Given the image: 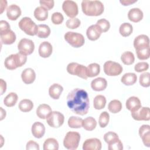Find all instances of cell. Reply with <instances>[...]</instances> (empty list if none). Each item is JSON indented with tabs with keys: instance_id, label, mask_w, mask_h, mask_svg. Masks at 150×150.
Instances as JSON below:
<instances>
[{
	"instance_id": "43",
	"label": "cell",
	"mask_w": 150,
	"mask_h": 150,
	"mask_svg": "<svg viewBox=\"0 0 150 150\" xmlns=\"http://www.w3.org/2000/svg\"><path fill=\"white\" fill-rule=\"evenodd\" d=\"M108 149L109 150H122L123 149V144L118 138L110 143L108 144Z\"/></svg>"
},
{
	"instance_id": "28",
	"label": "cell",
	"mask_w": 150,
	"mask_h": 150,
	"mask_svg": "<svg viewBox=\"0 0 150 150\" xmlns=\"http://www.w3.org/2000/svg\"><path fill=\"white\" fill-rule=\"evenodd\" d=\"M137 76L134 73H127L124 74L121 79V81L126 86H131L136 83Z\"/></svg>"
},
{
	"instance_id": "31",
	"label": "cell",
	"mask_w": 150,
	"mask_h": 150,
	"mask_svg": "<svg viewBox=\"0 0 150 150\" xmlns=\"http://www.w3.org/2000/svg\"><path fill=\"white\" fill-rule=\"evenodd\" d=\"M43 148L44 150H58L59 143L56 139L49 138L44 142Z\"/></svg>"
},
{
	"instance_id": "36",
	"label": "cell",
	"mask_w": 150,
	"mask_h": 150,
	"mask_svg": "<svg viewBox=\"0 0 150 150\" xmlns=\"http://www.w3.org/2000/svg\"><path fill=\"white\" fill-rule=\"evenodd\" d=\"M18 107L22 112H29L32 110L33 104V102L29 99H23L19 102Z\"/></svg>"
},
{
	"instance_id": "21",
	"label": "cell",
	"mask_w": 150,
	"mask_h": 150,
	"mask_svg": "<svg viewBox=\"0 0 150 150\" xmlns=\"http://www.w3.org/2000/svg\"><path fill=\"white\" fill-rule=\"evenodd\" d=\"M141 107L140 100L135 96L128 98L126 101V107L131 112H134L138 110Z\"/></svg>"
},
{
	"instance_id": "33",
	"label": "cell",
	"mask_w": 150,
	"mask_h": 150,
	"mask_svg": "<svg viewBox=\"0 0 150 150\" xmlns=\"http://www.w3.org/2000/svg\"><path fill=\"white\" fill-rule=\"evenodd\" d=\"M18 95L13 92L9 93L4 99V104L8 107H13L15 105L18 101Z\"/></svg>"
},
{
	"instance_id": "26",
	"label": "cell",
	"mask_w": 150,
	"mask_h": 150,
	"mask_svg": "<svg viewBox=\"0 0 150 150\" xmlns=\"http://www.w3.org/2000/svg\"><path fill=\"white\" fill-rule=\"evenodd\" d=\"M33 14L35 18L40 21H45L48 18L47 9L42 6L36 8L34 11Z\"/></svg>"
},
{
	"instance_id": "18",
	"label": "cell",
	"mask_w": 150,
	"mask_h": 150,
	"mask_svg": "<svg viewBox=\"0 0 150 150\" xmlns=\"http://www.w3.org/2000/svg\"><path fill=\"white\" fill-rule=\"evenodd\" d=\"M53 47L52 45L47 41L43 42L39 47V54L42 57L46 58L49 57L52 53Z\"/></svg>"
},
{
	"instance_id": "20",
	"label": "cell",
	"mask_w": 150,
	"mask_h": 150,
	"mask_svg": "<svg viewBox=\"0 0 150 150\" xmlns=\"http://www.w3.org/2000/svg\"><path fill=\"white\" fill-rule=\"evenodd\" d=\"M107 86V81L105 79L97 77L93 80L91 82V87L96 91H100L105 90Z\"/></svg>"
},
{
	"instance_id": "9",
	"label": "cell",
	"mask_w": 150,
	"mask_h": 150,
	"mask_svg": "<svg viewBox=\"0 0 150 150\" xmlns=\"http://www.w3.org/2000/svg\"><path fill=\"white\" fill-rule=\"evenodd\" d=\"M64 120L63 114L59 111H52L46 118V122L49 126L53 128H59L61 127Z\"/></svg>"
},
{
	"instance_id": "52",
	"label": "cell",
	"mask_w": 150,
	"mask_h": 150,
	"mask_svg": "<svg viewBox=\"0 0 150 150\" xmlns=\"http://www.w3.org/2000/svg\"><path fill=\"white\" fill-rule=\"evenodd\" d=\"M6 90V82L3 80L1 79V94L2 95Z\"/></svg>"
},
{
	"instance_id": "24",
	"label": "cell",
	"mask_w": 150,
	"mask_h": 150,
	"mask_svg": "<svg viewBox=\"0 0 150 150\" xmlns=\"http://www.w3.org/2000/svg\"><path fill=\"white\" fill-rule=\"evenodd\" d=\"M52 112V108L46 104H40L36 109V115L41 119H46Z\"/></svg>"
},
{
	"instance_id": "27",
	"label": "cell",
	"mask_w": 150,
	"mask_h": 150,
	"mask_svg": "<svg viewBox=\"0 0 150 150\" xmlns=\"http://www.w3.org/2000/svg\"><path fill=\"white\" fill-rule=\"evenodd\" d=\"M1 41L5 45H11L16 40V35L12 30H9L8 32L0 35Z\"/></svg>"
},
{
	"instance_id": "55",
	"label": "cell",
	"mask_w": 150,
	"mask_h": 150,
	"mask_svg": "<svg viewBox=\"0 0 150 150\" xmlns=\"http://www.w3.org/2000/svg\"><path fill=\"white\" fill-rule=\"evenodd\" d=\"M1 120H2L6 116V111L5 110H4L2 107H1Z\"/></svg>"
},
{
	"instance_id": "29",
	"label": "cell",
	"mask_w": 150,
	"mask_h": 150,
	"mask_svg": "<svg viewBox=\"0 0 150 150\" xmlns=\"http://www.w3.org/2000/svg\"><path fill=\"white\" fill-rule=\"evenodd\" d=\"M100 72V66L96 63L90 64L87 67V75L88 77H93L98 75Z\"/></svg>"
},
{
	"instance_id": "46",
	"label": "cell",
	"mask_w": 150,
	"mask_h": 150,
	"mask_svg": "<svg viewBox=\"0 0 150 150\" xmlns=\"http://www.w3.org/2000/svg\"><path fill=\"white\" fill-rule=\"evenodd\" d=\"M51 20L53 23L55 25H60L63 22L64 17L63 15L60 12H54L52 15Z\"/></svg>"
},
{
	"instance_id": "10",
	"label": "cell",
	"mask_w": 150,
	"mask_h": 150,
	"mask_svg": "<svg viewBox=\"0 0 150 150\" xmlns=\"http://www.w3.org/2000/svg\"><path fill=\"white\" fill-rule=\"evenodd\" d=\"M18 49L21 54L26 56L29 55L34 51L35 44L32 40L23 38L18 43Z\"/></svg>"
},
{
	"instance_id": "13",
	"label": "cell",
	"mask_w": 150,
	"mask_h": 150,
	"mask_svg": "<svg viewBox=\"0 0 150 150\" xmlns=\"http://www.w3.org/2000/svg\"><path fill=\"white\" fill-rule=\"evenodd\" d=\"M101 149V142L100 139L93 138L86 139L83 144V150H100Z\"/></svg>"
},
{
	"instance_id": "6",
	"label": "cell",
	"mask_w": 150,
	"mask_h": 150,
	"mask_svg": "<svg viewBox=\"0 0 150 150\" xmlns=\"http://www.w3.org/2000/svg\"><path fill=\"white\" fill-rule=\"evenodd\" d=\"M65 40L74 47H80L84 44V38L82 34L74 32H67L64 34Z\"/></svg>"
},
{
	"instance_id": "22",
	"label": "cell",
	"mask_w": 150,
	"mask_h": 150,
	"mask_svg": "<svg viewBox=\"0 0 150 150\" xmlns=\"http://www.w3.org/2000/svg\"><path fill=\"white\" fill-rule=\"evenodd\" d=\"M31 131L35 138H40L45 133V125L40 122H35L32 126Z\"/></svg>"
},
{
	"instance_id": "16",
	"label": "cell",
	"mask_w": 150,
	"mask_h": 150,
	"mask_svg": "<svg viewBox=\"0 0 150 150\" xmlns=\"http://www.w3.org/2000/svg\"><path fill=\"white\" fill-rule=\"evenodd\" d=\"M139 135L145 146H150V127L149 125H142L139 129Z\"/></svg>"
},
{
	"instance_id": "49",
	"label": "cell",
	"mask_w": 150,
	"mask_h": 150,
	"mask_svg": "<svg viewBox=\"0 0 150 150\" xmlns=\"http://www.w3.org/2000/svg\"><path fill=\"white\" fill-rule=\"evenodd\" d=\"M11 30L10 25L6 21L1 20L0 21V35L6 33Z\"/></svg>"
},
{
	"instance_id": "45",
	"label": "cell",
	"mask_w": 150,
	"mask_h": 150,
	"mask_svg": "<svg viewBox=\"0 0 150 150\" xmlns=\"http://www.w3.org/2000/svg\"><path fill=\"white\" fill-rule=\"evenodd\" d=\"M96 25L101 28L103 32H107L110 28V23L109 21L105 19H100L98 20Z\"/></svg>"
},
{
	"instance_id": "23",
	"label": "cell",
	"mask_w": 150,
	"mask_h": 150,
	"mask_svg": "<svg viewBox=\"0 0 150 150\" xmlns=\"http://www.w3.org/2000/svg\"><path fill=\"white\" fill-rule=\"evenodd\" d=\"M142 11L138 8L131 9L128 12V18L129 21L133 22H138L143 18Z\"/></svg>"
},
{
	"instance_id": "17",
	"label": "cell",
	"mask_w": 150,
	"mask_h": 150,
	"mask_svg": "<svg viewBox=\"0 0 150 150\" xmlns=\"http://www.w3.org/2000/svg\"><path fill=\"white\" fill-rule=\"evenodd\" d=\"M21 15L20 7L15 4L9 5L6 9V15L9 19L11 21L16 20Z\"/></svg>"
},
{
	"instance_id": "40",
	"label": "cell",
	"mask_w": 150,
	"mask_h": 150,
	"mask_svg": "<svg viewBox=\"0 0 150 150\" xmlns=\"http://www.w3.org/2000/svg\"><path fill=\"white\" fill-rule=\"evenodd\" d=\"M110 120V115L107 111H103L102 112L99 117L98 120V123L99 125L101 128L105 127L109 122Z\"/></svg>"
},
{
	"instance_id": "3",
	"label": "cell",
	"mask_w": 150,
	"mask_h": 150,
	"mask_svg": "<svg viewBox=\"0 0 150 150\" xmlns=\"http://www.w3.org/2000/svg\"><path fill=\"white\" fill-rule=\"evenodd\" d=\"M27 56L19 52L8 56L5 60L4 65L8 70H14L25 64Z\"/></svg>"
},
{
	"instance_id": "2",
	"label": "cell",
	"mask_w": 150,
	"mask_h": 150,
	"mask_svg": "<svg viewBox=\"0 0 150 150\" xmlns=\"http://www.w3.org/2000/svg\"><path fill=\"white\" fill-rule=\"evenodd\" d=\"M83 12L87 16H99L104 12V5L100 1L83 0L81 2Z\"/></svg>"
},
{
	"instance_id": "34",
	"label": "cell",
	"mask_w": 150,
	"mask_h": 150,
	"mask_svg": "<svg viewBox=\"0 0 150 150\" xmlns=\"http://www.w3.org/2000/svg\"><path fill=\"white\" fill-rule=\"evenodd\" d=\"M106 104V98L103 95L96 96L93 100L94 108L96 110H101L104 108Z\"/></svg>"
},
{
	"instance_id": "19",
	"label": "cell",
	"mask_w": 150,
	"mask_h": 150,
	"mask_svg": "<svg viewBox=\"0 0 150 150\" xmlns=\"http://www.w3.org/2000/svg\"><path fill=\"white\" fill-rule=\"evenodd\" d=\"M21 78L23 83L29 84L35 81L36 79V73L32 69L26 68L22 72Z\"/></svg>"
},
{
	"instance_id": "41",
	"label": "cell",
	"mask_w": 150,
	"mask_h": 150,
	"mask_svg": "<svg viewBox=\"0 0 150 150\" xmlns=\"http://www.w3.org/2000/svg\"><path fill=\"white\" fill-rule=\"evenodd\" d=\"M137 57L139 60H146L149 57L150 51L149 47L136 50Z\"/></svg>"
},
{
	"instance_id": "30",
	"label": "cell",
	"mask_w": 150,
	"mask_h": 150,
	"mask_svg": "<svg viewBox=\"0 0 150 150\" xmlns=\"http://www.w3.org/2000/svg\"><path fill=\"white\" fill-rule=\"evenodd\" d=\"M97 125L96 120L92 117H88L83 120L82 127L87 131H93Z\"/></svg>"
},
{
	"instance_id": "8",
	"label": "cell",
	"mask_w": 150,
	"mask_h": 150,
	"mask_svg": "<svg viewBox=\"0 0 150 150\" xmlns=\"http://www.w3.org/2000/svg\"><path fill=\"white\" fill-rule=\"evenodd\" d=\"M103 67L104 73L110 76H118L122 71V67L120 63L111 60L105 62Z\"/></svg>"
},
{
	"instance_id": "54",
	"label": "cell",
	"mask_w": 150,
	"mask_h": 150,
	"mask_svg": "<svg viewBox=\"0 0 150 150\" xmlns=\"http://www.w3.org/2000/svg\"><path fill=\"white\" fill-rule=\"evenodd\" d=\"M4 1L2 0L1 1V13H2L3 12V11H4V9L6 8V7L7 6V2L6 1H5V2L4 4Z\"/></svg>"
},
{
	"instance_id": "32",
	"label": "cell",
	"mask_w": 150,
	"mask_h": 150,
	"mask_svg": "<svg viewBox=\"0 0 150 150\" xmlns=\"http://www.w3.org/2000/svg\"><path fill=\"white\" fill-rule=\"evenodd\" d=\"M50 34V29L49 26L45 24L38 25L37 36L40 38H46Z\"/></svg>"
},
{
	"instance_id": "53",
	"label": "cell",
	"mask_w": 150,
	"mask_h": 150,
	"mask_svg": "<svg viewBox=\"0 0 150 150\" xmlns=\"http://www.w3.org/2000/svg\"><path fill=\"white\" fill-rule=\"evenodd\" d=\"M120 3L122 4L123 5L126 6V5H129L132 4H134L137 2V0H121Z\"/></svg>"
},
{
	"instance_id": "14",
	"label": "cell",
	"mask_w": 150,
	"mask_h": 150,
	"mask_svg": "<svg viewBox=\"0 0 150 150\" xmlns=\"http://www.w3.org/2000/svg\"><path fill=\"white\" fill-rule=\"evenodd\" d=\"M134 46L136 50L149 47V39L145 35H139L137 36L134 40Z\"/></svg>"
},
{
	"instance_id": "4",
	"label": "cell",
	"mask_w": 150,
	"mask_h": 150,
	"mask_svg": "<svg viewBox=\"0 0 150 150\" xmlns=\"http://www.w3.org/2000/svg\"><path fill=\"white\" fill-rule=\"evenodd\" d=\"M19 28L26 34L30 36L37 35L38 26L29 17H24L18 23Z\"/></svg>"
},
{
	"instance_id": "11",
	"label": "cell",
	"mask_w": 150,
	"mask_h": 150,
	"mask_svg": "<svg viewBox=\"0 0 150 150\" xmlns=\"http://www.w3.org/2000/svg\"><path fill=\"white\" fill-rule=\"evenodd\" d=\"M62 9L66 15L71 18L77 16L79 12L76 2L71 0L64 1L62 4Z\"/></svg>"
},
{
	"instance_id": "42",
	"label": "cell",
	"mask_w": 150,
	"mask_h": 150,
	"mask_svg": "<svg viewBox=\"0 0 150 150\" xmlns=\"http://www.w3.org/2000/svg\"><path fill=\"white\" fill-rule=\"evenodd\" d=\"M150 73L149 72H145L142 73L139 76V84L144 87H148L150 86L149 80Z\"/></svg>"
},
{
	"instance_id": "35",
	"label": "cell",
	"mask_w": 150,
	"mask_h": 150,
	"mask_svg": "<svg viewBox=\"0 0 150 150\" xmlns=\"http://www.w3.org/2000/svg\"><path fill=\"white\" fill-rule=\"evenodd\" d=\"M133 31V28L131 24L128 22H125L122 23L119 28V32L121 35L124 37H127L129 36Z\"/></svg>"
},
{
	"instance_id": "51",
	"label": "cell",
	"mask_w": 150,
	"mask_h": 150,
	"mask_svg": "<svg viewBox=\"0 0 150 150\" xmlns=\"http://www.w3.org/2000/svg\"><path fill=\"white\" fill-rule=\"evenodd\" d=\"M27 150H30V149H35V150H39V144L32 141V140H30L29 141H28L26 144V147Z\"/></svg>"
},
{
	"instance_id": "50",
	"label": "cell",
	"mask_w": 150,
	"mask_h": 150,
	"mask_svg": "<svg viewBox=\"0 0 150 150\" xmlns=\"http://www.w3.org/2000/svg\"><path fill=\"white\" fill-rule=\"evenodd\" d=\"M39 3L42 6L45 7L47 10H50L54 6V1L53 0H40Z\"/></svg>"
},
{
	"instance_id": "48",
	"label": "cell",
	"mask_w": 150,
	"mask_h": 150,
	"mask_svg": "<svg viewBox=\"0 0 150 150\" xmlns=\"http://www.w3.org/2000/svg\"><path fill=\"white\" fill-rule=\"evenodd\" d=\"M149 68V64L147 62H141L137 63L134 66V70L137 72L140 73L146 71Z\"/></svg>"
},
{
	"instance_id": "7",
	"label": "cell",
	"mask_w": 150,
	"mask_h": 150,
	"mask_svg": "<svg viewBox=\"0 0 150 150\" xmlns=\"http://www.w3.org/2000/svg\"><path fill=\"white\" fill-rule=\"evenodd\" d=\"M67 72L72 75L77 76L83 79H87V67L77 63L72 62L69 63L67 66Z\"/></svg>"
},
{
	"instance_id": "1",
	"label": "cell",
	"mask_w": 150,
	"mask_h": 150,
	"mask_svg": "<svg viewBox=\"0 0 150 150\" xmlns=\"http://www.w3.org/2000/svg\"><path fill=\"white\" fill-rule=\"evenodd\" d=\"M89 104L88 94L83 89L74 88L67 95V106L76 114L80 115L87 114L89 109Z\"/></svg>"
},
{
	"instance_id": "5",
	"label": "cell",
	"mask_w": 150,
	"mask_h": 150,
	"mask_svg": "<svg viewBox=\"0 0 150 150\" xmlns=\"http://www.w3.org/2000/svg\"><path fill=\"white\" fill-rule=\"evenodd\" d=\"M80 140V135L79 132L70 131L66 134L63 139V145L67 149H76L78 148Z\"/></svg>"
},
{
	"instance_id": "12",
	"label": "cell",
	"mask_w": 150,
	"mask_h": 150,
	"mask_svg": "<svg viewBox=\"0 0 150 150\" xmlns=\"http://www.w3.org/2000/svg\"><path fill=\"white\" fill-rule=\"evenodd\" d=\"M131 115L136 121H149L150 120L149 108L141 107L137 111L131 112Z\"/></svg>"
},
{
	"instance_id": "44",
	"label": "cell",
	"mask_w": 150,
	"mask_h": 150,
	"mask_svg": "<svg viewBox=\"0 0 150 150\" xmlns=\"http://www.w3.org/2000/svg\"><path fill=\"white\" fill-rule=\"evenodd\" d=\"M80 23H81V22L78 18H73L69 19L66 22V25L69 29H74L79 27L80 25Z\"/></svg>"
},
{
	"instance_id": "25",
	"label": "cell",
	"mask_w": 150,
	"mask_h": 150,
	"mask_svg": "<svg viewBox=\"0 0 150 150\" xmlns=\"http://www.w3.org/2000/svg\"><path fill=\"white\" fill-rule=\"evenodd\" d=\"M63 90V87L57 83L52 84L49 88V94L51 98L54 100H57L60 97Z\"/></svg>"
},
{
	"instance_id": "47",
	"label": "cell",
	"mask_w": 150,
	"mask_h": 150,
	"mask_svg": "<svg viewBox=\"0 0 150 150\" xmlns=\"http://www.w3.org/2000/svg\"><path fill=\"white\" fill-rule=\"evenodd\" d=\"M118 138H119L118 135L115 132H114L112 131L108 132L105 133L104 135V139L105 142L107 144H109L111 142H112L117 139H118Z\"/></svg>"
},
{
	"instance_id": "38",
	"label": "cell",
	"mask_w": 150,
	"mask_h": 150,
	"mask_svg": "<svg viewBox=\"0 0 150 150\" xmlns=\"http://www.w3.org/2000/svg\"><path fill=\"white\" fill-rule=\"evenodd\" d=\"M108 109L111 112L114 114L119 112L122 109V104L118 100H113L109 103Z\"/></svg>"
},
{
	"instance_id": "15",
	"label": "cell",
	"mask_w": 150,
	"mask_h": 150,
	"mask_svg": "<svg viewBox=\"0 0 150 150\" xmlns=\"http://www.w3.org/2000/svg\"><path fill=\"white\" fill-rule=\"evenodd\" d=\"M101 28L97 25H92L89 26L86 30V35L88 39L94 41L97 40L102 33Z\"/></svg>"
},
{
	"instance_id": "37",
	"label": "cell",
	"mask_w": 150,
	"mask_h": 150,
	"mask_svg": "<svg viewBox=\"0 0 150 150\" xmlns=\"http://www.w3.org/2000/svg\"><path fill=\"white\" fill-rule=\"evenodd\" d=\"M121 60L124 64L130 65L134 63L135 61V57L131 52H124L121 56Z\"/></svg>"
},
{
	"instance_id": "39",
	"label": "cell",
	"mask_w": 150,
	"mask_h": 150,
	"mask_svg": "<svg viewBox=\"0 0 150 150\" xmlns=\"http://www.w3.org/2000/svg\"><path fill=\"white\" fill-rule=\"evenodd\" d=\"M83 119L75 116L70 117L68 120V125L72 128H80L82 127Z\"/></svg>"
}]
</instances>
